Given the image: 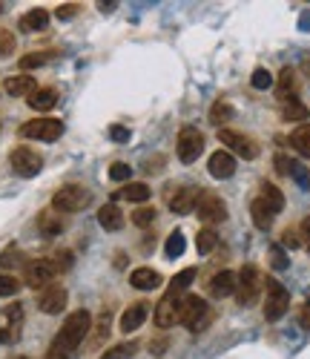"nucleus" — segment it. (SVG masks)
Listing matches in <instances>:
<instances>
[{
	"instance_id": "obj_2",
	"label": "nucleus",
	"mask_w": 310,
	"mask_h": 359,
	"mask_svg": "<svg viewBox=\"0 0 310 359\" xmlns=\"http://www.w3.org/2000/svg\"><path fill=\"white\" fill-rule=\"evenodd\" d=\"M262 287H265V279L256 265H244L236 273V302L241 307H253L258 296H262Z\"/></svg>"
},
{
	"instance_id": "obj_49",
	"label": "nucleus",
	"mask_w": 310,
	"mask_h": 359,
	"mask_svg": "<svg viewBox=\"0 0 310 359\" xmlns=\"http://www.w3.org/2000/svg\"><path fill=\"white\" fill-rule=\"evenodd\" d=\"M299 325L310 331V302H305V305L299 307Z\"/></svg>"
},
{
	"instance_id": "obj_14",
	"label": "nucleus",
	"mask_w": 310,
	"mask_h": 359,
	"mask_svg": "<svg viewBox=\"0 0 310 359\" xmlns=\"http://www.w3.org/2000/svg\"><path fill=\"white\" fill-rule=\"evenodd\" d=\"M207 170H210V175H213V178H221V182H224V178H230L236 173V158L227 150H219V153L210 155Z\"/></svg>"
},
{
	"instance_id": "obj_29",
	"label": "nucleus",
	"mask_w": 310,
	"mask_h": 359,
	"mask_svg": "<svg viewBox=\"0 0 310 359\" xmlns=\"http://www.w3.org/2000/svg\"><path fill=\"white\" fill-rule=\"evenodd\" d=\"M118 195V199H126V202H146V199H150V187H146L144 182H129L124 190H118L115 193Z\"/></svg>"
},
{
	"instance_id": "obj_35",
	"label": "nucleus",
	"mask_w": 310,
	"mask_h": 359,
	"mask_svg": "<svg viewBox=\"0 0 310 359\" xmlns=\"http://www.w3.org/2000/svg\"><path fill=\"white\" fill-rule=\"evenodd\" d=\"M135 351H138V345H135V342H124V345H115L112 351H107L101 359H129V356H133Z\"/></svg>"
},
{
	"instance_id": "obj_10",
	"label": "nucleus",
	"mask_w": 310,
	"mask_h": 359,
	"mask_svg": "<svg viewBox=\"0 0 310 359\" xmlns=\"http://www.w3.org/2000/svg\"><path fill=\"white\" fill-rule=\"evenodd\" d=\"M175 146H178V158H181L184 164H192V161H199V155L204 153V135L195 127H184L181 133H178Z\"/></svg>"
},
{
	"instance_id": "obj_11",
	"label": "nucleus",
	"mask_w": 310,
	"mask_h": 359,
	"mask_svg": "<svg viewBox=\"0 0 310 359\" xmlns=\"http://www.w3.org/2000/svg\"><path fill=\"white\" fill-rule=\"evenodd\" d=\"M55 276H58V268L52 259H35V262L26 265V285L29 287H49Z\"/></svg>"
},
{
	"instance_id": "obj_40",
	"label": "nucleus",
	"mask_w": 310,
	"mask_h": 359,
	"mask_svg": "<svg viewBox=\"0 0 310 359\" xmlns=\"http://www.w3.org/2000/svg\"><path fill=\"white\" fill-rule=\"evenodd\" d=\"M52 58V52H35V55H26L21 58V69H35V67H43V63Z\"/></svg>"
},
{
	"instance_id": "obj_7",
	"label": "nucleus",
	"mask_w": 310,
	"mask_h": 359,
	"mask_svg": "<svg viewBox=\"0 0 310 359\" xmlns=\"http://www.w3.org/2000/svg\"><path fill=\"white\" fill-rule=\"evenodd\" d=\"M219 141L230 150V155L236 153V155H241V158H247V161H253L256 155H258V144L250 138V135H244V133H239V129H230V127H221L219 129Z\"/></svg>"
},
{
	"instance_id": "obj_43",
	"label": "nucleus",
	"mask_w": 310,
	"mask_h": 359,
	"mask_svg": "<svg viewBox=\"0 0 310 359\" xmlns=\"http://www.w3.org/2000/svg\"><path fill=\"white\" fill-rule=\"evenodd\" d=\"M129 175H133V167L124 164V161H115V164L109 167V178H112V182H126Z\"/></svg>"
},
{
	"instance_id": "obj_30",
	"label": "nucleus",
	"mask_w": 310,
	"mask_h": 359,
	"mask_svg": "<svg viewBox=\"0 0 310 359\" xmlns=\"http://www.w3.org/2000/svg\"><path fill=\"white\" fill-rule=\"evenodd\" d=\"M6 336L9 339H18L21 336V322H23V307L21 305H12V307H6Z\"/></svg>"
},
{
	"instance_id": "obj_3",
	"label": "nucleus",
	"mask_w": 310,
	"mask_h": 359,
	"mask_svg": "<svg viewBox=\"0 0 310 359\" xmlns=\"http://www.w3.org/2000/svg\"><path fill=\"white\" fill-rule=\"evenodd\" d=\"M89 202H92V193L87 187L67 184L52 195V210H58V213H80Z\"/></svg>"
},
{
	"instance_id": "obj_37",
	"label": "nucleus",
	"mask_w": 310,
	"mask_h": 359,
	"mask_svg": "<svg viewBox=\"0 0 310 359\" xmlns=\"http://www.w3.org/2000/svg\"><path fill=\"white\" fill-rule=\"evenodd\" d=\"M21 290V282L9 273H0V296H14Z\"/></svg>"
},
{
	"instance_id": "obj_12",
	"label": "nucleus",
	"mask_w": 310,
	"mask_h": 359,
	"mask_svg": "<svg viewBox=\"0 0 310 359\" xmlns=\"http://www.w3.org/2000/svg\"><path fill=\"white\" fill-rule=\"evenodd\" d=\"M67 290H63L60 285H49V287H43V293L38 296V307L43 314H49V316H55V314H60L63 307H67Z\"/></svg>"
},
{
	"instance_id": "obj_6",
	"label": "nucleus",
	"mask_w": 310,
	"mask_h": 359,
	"mask_svg": "<svg viewBox=\"0 0 310 359\" xmlns=\"http://www.w3.org/2000/svg\"><path fill=\"white\" fill-rule=\"evenodd\" d=\"M267 287V299H265V319L267 322H279L285 314H287V307H290V293L285 290L282 282H276V279H267L265 282Z\"/></svg>"
},
{
	"instance_id": "obj_51",
	"label": "nucleus",
	"mask_w": 310,
	"mask_h": 359,
	"mask_svg": "<svg viewBox=\"0 0 310 359\" xmlns=\"http://www.w3.org/2000/svg\"><path fill=\"white\" fill-rule=\"evenodd\" d=\"M46 359H72L69 353H60V351H55V348H49V356Z\"/></svg>"
},
{
	"instance_id": "obj_17",
	"label": "nucleus",
	"mask_w": 310,
	"mask_h": 359,
	"mask_svg": "<svg viewBox=\"0 0 310 359\" xmlns=\"http://www.w3.org/2000/svg\"><path fill=\"white\" fill-rule=\"evenodd\" d=\"M161 273L153 270V268H135L133 273H129V285H133L135 290H155L161 287Z\"/></svg>"
},
{
	"instance_id": "obj_38",
	"label": "nucleus",
	"mask_w": 310,
	"mask_h": 359,
	"mask_svg": "<svg viewBox=\"0 0 310 359\" xmlns=\"http://www.w3.org/2000/svg\"><path fill=\"white\" fill-rule=\"evenodd\" d=\"M153 221H155V207H138L133 213V224L138 227H150Z\"/></svg>"
},
{
	"instance_id": "obj_20",
	"label": "nucleus",
	"mask_w": 310,
	"mask_h": 359,
	"mask_svg": "<svg viewBox=\"0 0 310 359\" xmlns=\"http://www.w3.org/2000/svg\"><path fill=\"white\" fill-rule=\"evenodd\" d=\"M63 227H67V221H63L58 210H43L38 216V230L43 236H58V233H63Z\"/></svg>"
},
{
	"instance_id": "obj_33",
	"label": "nucleus",
	"mask_w": 310,
	"mask_h": 359,
	"mask_svg": "<svg viewBox=\"0 0 310 359\" xmlns=\"http://www.w3.org/2000/svg\"><path fill=\"white\" fill-rule=\"evenodd\" d=\"M192 279H195V268H184L181 273H178L175 276V279L170 282V287H167V293H170V296H178V293H181V290H187L190 285H192Z\"/></svg>"
},
{
	"instance_id": "obj_32",
	"label": "nucleus",
	"mask_w": 310,
	"mask_h": 359,
	"mask_svg": "<svg viewBox=\"0 0 310 359\" xmlns=\"http://www.w3.org/2000/svg\"><path fill=\"white\" fill-rule=\"evenodd\" d=\"M216 244H219V236H216L213 227H204V230H199V236H195V248H199L201 256L213 253V250H216Z\"/></svg>"
},
{
	"instance_id": "obj_53",
	"label": "nucleus",
	"mask_w": 310,
	"mask_h": 359,
	"mask_svg": "<svg viewBox=\"0 0 310 359\" xmlns=\"http://www.w3.org/2000/svg\"><path fill=\"white\" fill-rule=\"evenodd\" d=\"M0 342H9V336H6V331L0 328Z\"/></svg>"
},
{
	"instance_id": "obj_39",
	"label": "nucleus",
	"mask_w": 310,
	"mask_h": 359,
	"mask_svg": "<svg viewBox=\"0 0 310 359\" xmlns=\"http://www.w3.org/2000/svg\"><path fill=\"white\" fill-rule=\"evenodd\" d=\"M14 46H18V41H14V35L9 29H0V58H9L14 52Z\"/></svg>"
},
{
	"instance_id": "obj_41",
	"label": "nucleus",
	"mask_w": 310,
	"mask_h": 359,
	"mask_svg": "<svg viewBox=\"0 0 310 359\" xmlns=\"http://www.w3.org/2000/svg\"><path fill=\"white\" fill-rule=\"evenodd\" d=\"M270 265H273L276 270H287V268H290L287 253L279 248V244H273V248H270Z\"/></svg>"
},
{
	"instance_id": "obj_55",
	"label": "nucleus",
	"mask_w": 310,
	"mask_h": 359,
	"mask_svg": "<svg viewBox=\"0 0 310 359\" xmlns=\"http://www.w3.org/2000/svg\"><path fill=\"white\" fill-rule=\"evenodd\" d=\"M18 359H26V356H18Z\"/></svg>"
},
{
	"instance_id": "obj_45",
	"label": "nucleus",
	"mask_w": 310,
	"mask_h": 359,
	"mask_svg": "<svg viewBox=\"0 0 310 359\" xmlns=\"http://www.w3.org/2000/svg\"><path fill=\"white\" fill-rule=\"evenodd\" d=\"M52 262H55L58 273H60V270H69V268H72V253H69V250H60V253L52 259Z\"/></svg>"
},
{
	"instance_id": "obj_4",
	"label": "nucleus",
	"mask_w": 310,
	"mask_h": 359,
	"mask_svg": "<svg viewBox=\"0 0 310 359\" xmlns=\"http://www.w3.org/2000/svg\"><path fill=\"white\" fill-rule=\"evenodd\" d=\"M207 319H210V311H207V302L201 296L178 299V325H184L190 331H201Z\"/></svg>"
},
{
	"instance_id": "obj_5",
	"label": "nucleus",
	"mask_w": 310,
	"mask_h": 359,
	"mask_svg": "<svg viewBox=\"0 0 310 359\" xmlns=\"http://www.w3.org/2000/svg\"><path fill=\"white\" fill-rule=\"evenodd\" d=\"M195 213H199V219L207 227H213V224L227 219V204L213 190H204V193H199V199H195Z\"/></svg>"
},
{
	"instance_id": "obj_50",
	"label": "nucleus",
	"mask_w": 310,
	"mask_h": 359,
	"mask_svg": "<svg viewBox=\"0 0 310 359\" xmlns=\"http://www.w3.org/2000/svg\"><path fill=\"white\" fill-rule=\"evenodd\" d=\"M299 236H302V244H305L307 253H310V216L302 221V233H299Z\"/></svg>"
},
{
	"instance_id": "obj_54",
	"label": "nucleus",
	"mask_w": 310,
	"mask_h": 359,
	"mask_svg": "<svg viewBox=\"0 0 310 359\" xmlns=\"http://www.w3.org/2000/svg\"><path fill=\"white\" fill-rule=\"evenodd\" d=\"M0 12H3V3H0Z\"/></svg>"
},
{
	"instance_id": "obj_16",
	"label": "nucleus",
	"mask_w": 310,
	"mask_h": 359,
	"mask_svg": "<svg viewBox=\"0 0 310 359\" xmlns=\"http://www.w3.org/2000/svg\"><path fill=\"white\" fill-rule=\"evenodd\" d=\"M195 199H199V190L181 187V190H175V195H170V210L175 216H187L195 210Z\"/></svg>"
},
{
	"instance_id": "obj_13",
	"label": "nucleus",
	"mask_w": 310,
	"mask_h": 359,
	"mask_svg": "<svg viewBox=\"0 0 310 359\" xmlns=\"http://www.w3.org/2000/svg\"><path fill=\"white\" fill-rule=\"evenodd\" d=\"M146 316H150V305H146V302H133V305H129L126 311L121 314V331H124V334L138 331L141 325L146 322Z\"/></svg>"
},
{
	"instance_id": "obj_19",
	"label": "nucleus",
	"mask_w": 310,
	"mask_h": 359,
	"mask_svg": "<svg viewBox=\"0 0 310 359\" xmlns=\"http://www.w3.org/2000/svg\"><path fill=\"white\" fill-rule=\"evenodd\" d=\"M98 224L104 227V230L109 233H115L124 227V213L118 210V204H104L101 210H98Z\"/></svg>"
},
{
	"instance_id": "obj_27",
	"label": "nucleus",
	"mask_w": 310,
	"mask_h": 359,
	"mask_svg": "<svg viewBox=\"0 0 310 359\" xmlns=\"http://www.w3.org/2000/svg\"><path fill=\"white\" fill-rule=\"evenodd\" d=\"M290 144H293V150H296L299 155L310 158V124H302V127L293 129Z\"/></svg>"
},
{
	"instance_id": "obj_42",
	"label": "nucleus",
	"mask_w": 310,
	"mask_h": 359,
	"mask_svg": "<svg viewBox=\"0 0 310 359\" xmlns=\"http://www.w3.org/2000/svg\"><path fill=\"white\" fill-rule=\"evenodd\" d=\"M250 84H253L256 89H267V87H273V75H270L265 67H258V69L253 72V78H250Z\"/></svg>"
},
{
	"instance_id": "obj_23",
	"label": "nucleus",
	"mask_w": 310,
	"mask_h": 359,
	"mask_svg": "<svg viewBox=\"0 0 310 359\" xmlns=\"http://www.w3.org/2000/svg\"><path fill=\"white\" fill-rule=\"evenodd\" d=\"M296 89H299V80H296V69L285 67L279 72V84H276V95L282 98V101H290V98H296Z\"/></svg>"
},
{
	"instance_id": "obj_47",
	"label": "nucleus",
	"mask_w": 310,
	"mask_h": 359,
	"mask_svg": "<svg viewBox=\"0 0 310 359\" xmlns=\"http://www.w3.org/2000/svg\"><path fill=\"white\" fill-rule=\"evenodd\" d=\"M282 244L293 250V248H299V244H302V236H299L296 230H285V233H282Z\"/></svg>"
},
{
	"instance_id": "obj_15",
	"label": "nucleus",
	"mask_w": 310,
	"mask_h": 359,
	"mask_svg": "<svg viewBox=\"0 0 310 359\" xmlns=\"http://www.w3.org/2000/svg\"><path fill=\"white\" fill-rule=\"evenodd\" d=\"M175 322H178V296L164 293V299L155 305V325L158 328H173Z\"/></svg>"
},
{
	"instance_id": "obj_24",
	"label": "nucleus",
	"mask_w": 310,
	"mask_h": 359,
	"mask_svg": "<svg viewBox=\"0 0 310 359\" xmlns=\"http://www.w3.org/2000/svg\"><path fill=\"white\" fill-rule=\"evenodd\" d=\"M250 219H253V224L258 227V230H270L276 213H273V210H270L262 199H253V204H250Z\"/></svg>"
},
{
	"instance_id": "obj_25",
	"label": "nucleus",
	"mask_w": 310,
	"mask_h": 359,
	"mask_svg": "<svg viewBox=\"0 0 310 359\" xmlns=\"http://www.w3.org/2000/svg\"><path fill=\"white\" fill-rule=\"evenodd\" d=\"M49 26V12L46 9H32L21 18V29L23 32H43Z\"/></svg>"
},
{
	"instance_id": "obj_18",
	"label": "nucleus",
	"mask_w": 310,
	"mask_h": 359,
	"mask_svg": "<svg viewBox=\"0 0 310 359\" xmlns=\"http://www.w3.org/2000/svg\"><path fill=\"white\" fill-rule=\"evenodd\" d=\"M210 293H213L216 299H224L230 296V293H236V273L233 270H219L213 279H210Z\"/></svg>"
},
{
	"instance_id": "obj_9",
	"label": "nucleus",
	"mask_w": 310,
	"mask_h": 359,
	"mask_svg": "<svg viewBox=\"0 0 310 359\" xmlns=\"http://www.w3.org/2000/svg\"><path fill=\"white\" fill-rule=\"evenodd\" d=\"M23 138H35V141H58L63 135V121L58 118H35L21 127Z\"/></svg>"
},
{
	"instance_id": "obj_26",
	"label": "nucleus",
	"mask_w": 310,
	"mask_h": 359,
	"mask_svg": "<svg viewBox=\"0 0 310 359\" xmlns=\"http://www.w3.org/2000/svg\"><path fill=\"white\" fill-rule=\"evenodd\" d=\"M310 109L299 101V98H290V101H282V121H307Z\"/></svg>"
},
{
	"instance_id": "obj_31",
	"label": "nucleus",
	"mask_w": 310,
	"mask_h": 359,
	"mask_svg": "<svg viewBox=\"0 0 310 359\" xmlns=\"http://www.w3.org/2000/svg\"><path fill=\"white\" fill-rule=\"evenodd\" d=\"M233 107L227 104V101H216L213 107H210V124H216L219 129H221V124H227V121H233Z\"/></svg>"
},
{
	"instance_id": "obj_28",
	"label": "nucleus",
	"mask_w": 310,
	"mask_h": 359,
	"mask_svg": "<svg viewBox=\"0 0 310 359\" xmlns=\"http://www.w3.org/2000/svg\"><path fill=\"white\" fill-rule=\"evenodd\" d=\"M258 199H262L273 213H282V207H285V195H282V190L276 187V184H262V195H258Z\"/></svg>"
},
{
	"instance_id": "obj_44",
	"label": "nucleus",
	"mask_w": 310,
	"mask_h": 359,
	"mask_svg": "<svg viewBox=\"0 0 310 359\" xmlns=\"http://www.w3.org/2000/svg\"><path fill=\"white\" fill-rule=\"evenodd\" d=\"M21 265V250L18 248H9L0 253V268H18Z\"/></svg>"
},
{
	"instance_id": "obj_48",
	"label": "nucleus",
	"mask_w": 310,
	"mask_h": 359,
	"mask_svg": "<svg viewBox=\"0 0 310 359\" xmlns=\"http://www.w3.org/2000/svg\"><path fill=\"white\" fill-rule=\"evenodd\" d=\"M109 138L112 141H129V129L126 127H109Z\"/></svg>"
},
{
	"instance_id": "obj_46",
	"label": "nucleus",
	"mask_w": 310,
	"mask_h": 359,
	"mask_svg": "<svg viewBox=\"0 0 310 359\" xmlns=\"http://www.w3.org/2000/svg\"><path fill=\"white\" fill-rule=\"evenodd\" d=\"M78 12H80V6H78V3H63V6H58V12H55V14H58L60 21H69V18H75Z\"/></svg>"
},
{
	"instance_id": "obj_8",
	"label": "nucleus",
	"mask_w": 310,
	"mask_h": 359,
	"mask_svg": "<svg viewBox=\"0 0 310 359\" xmlns=\"http://www.w3.org/2000/svg\"><path fill=\"white\" fill-rule=\"evenodd\" d=\"M9 164L21 178H35L43 170V158L35 150H29V146H18V150H12Z\"/></svg>"
},
{
	"instance_id": "obj_1",
	"label": "nucleus",
	"mask_w": 310,
	"mask_h": 359,
	"mask_svg": "<svg viewBox=\"0 0 310 359\" xmlns=\"http://www.w3.org/2000/svg\"><path fill=\"white\" fill-rule=\"evenodd\" d=\"M89 328H92V316H89V311H84V307H80V311H75V314L67 316L63 328L58 331V336H55V342H52V348L60 351V353L75 356L78 345L87 339Z\"/></svg>"
},
{
	"instance_id": "obj_22",
	"label": "nucleus",
	"mask_w": 310,
	"mask_h": 359,
	"mask_svg": "<svg viewBox=\"0 0 310 359\" xmlns=\"http://www.w3.org/2000/svg\"><path fill=\"white\" fill-rule=\"evenodd\" d=\"M26 101H29V107H32V109H38V112H49V109H52V107L58 104V89H52V87L35 89V92H32V95L26 98Z\"/></svg>"
},
{
	"instance_id": "obj_34",
	"label": "nucleus",
	"mask_w": 310,
	"mask_h": 359,
	"mask_svg": "<svg viewBox=\"0 0 310 359\" xmlns=\"http://www.w3.org/2000/svg\"><path fill=\"white\" fill-rule=\"evenodd\" d=\"M184 248H187V241H184V233H170L167 236V244H164V253H167V259H178L184 253Z\"/></svg>"
},
{
	"instance_id": "obj_36",
	"label": "nucleus",
	"mask_w": 310,
	"mask_h": 359,
	"mask_svg": "<svg viewBox=\"0 0 310 359\" xmlns=\"http://www.w3.org/2000/svg\"><path fill=\"white\" fill-rule=\"evenodd\" d=\"M290 178H296V182L302 184V190H310V173L299 164V161H290V170H287Z\"/></svg>"
},
{
	"instance_id": "obj_52",
	"label": "nucleus",
	"mask_w": 310,
	"mask_h": 359,
	"mask_svg": "<svg viewBox=\"0 0 310 359\" xmlns=\"http://www.w3.org/2000/svg\"><path fill=\"white\" fill-rule=\"evenodd\" d=\"M115 6H118V3H112V0H109V3H101V9H104V12H112Z\"/></svg>"
},
{
	"instance_id": "obj_21",
	"label": "nucleus",
	"mask_w": 310,
	"mask_h": 359,
	"mask_svg": "<svg viewBox=\"0 0 310 359\" xmlns=\"http://www.w3.org/2000/svg\"><path fill=\"white\" fill-rule=\"evenodd\" d=\"M3 89L9 95H14V98H23V95L29 98L32 92L38 89V84H35V78H32V75H14V78H6Z\"/></svg>"
}]
</instances>
